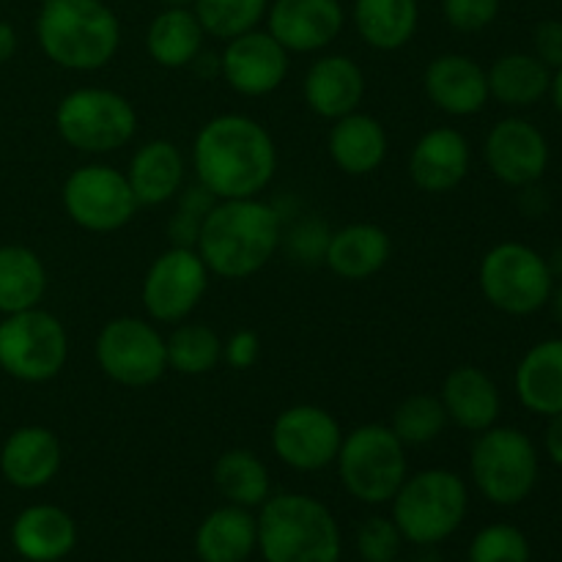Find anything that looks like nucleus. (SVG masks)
<instances>
[{"mask_svg":"<svg viewBox=\"0 0 562 562\" xmlns=\"http://www.w3.org/2000/svg\"><path fill=\"white\" fill-rule=\"evenodd\" d=\"M278 146L267 126L245 113H220L198 130L192 170L217 201L258 198L278 173Z\"/></svg>","mask_w":562,"mask_h":562,"instance_id":"nucleus-1","label":"nucleus"},{"mask_svg":"<svg viewBox=\"0 0 562 562\" xmlns=\"http://www.w3.org/2000/svg\"><path fill=\"white\" fill-rule=\"evenodd\" d=\"M283 247L280 209L258 198L217 201L198 234V256L214 278L247 280Z\"/></svg>","mask_w":562,"mask_h":562,"instance_id":"nucleus-2","label":"nucleus"},{"mask_svg":"<svg viewBox=\"0 0 562 562\" xmlns=\"http://www.w3.org/2000/svg\"><path fill=\"white\" fill-rule=\"evenodd\" d=\"M36 38L55 66L91 75L119 55L121 20L104 0H44Z\"/></svg>","mask_w":562,"mask_h":562,"instance_id":"nucleus-3","label":"nucleus"},{"mask_svg":"<svg viewBox=\"0 0 562 562\" xmlns=\"http://www.w3.org/2000/svg\"><path fill=\"white\" fill-rule=\"evenodd\" d=\"M256 519L263 562H340L344 538L322 499L300 492L272 494Z\"/></svg>","mask_w":562,"mask_h":562,"instance_id":"nucleus-4","label":"nucleus"},{"mask_svg":"<svg viewBox=\"0 0 562 562\" xmlns=\"http://www.w3.org/2000/svg\"><path fill=\"white\" fill-rule=\"evenodd\" d=\"M390 503H393L390 519L395 521L406 543L437 547L464 525L470 510V488L459 472L431 467L406 475Z\"/></svg>","mask_w":562,"mask_h":562,"instance_id":"nucleus-5","label":"nucleus"},{"mask_svg":"<svg viewBox=\"0 0 562 562\" xmlns=\"http://www.w3.org/2000/svg\"><path fill=\"white\" fill-rule=\"evenodd\" d=\"M335 467L346 494L366 505H387L409 475L406 445L387 423H362L344 434Z\"/></svg>","mask_w":562,"mask_h":562,"instance_id":"nucleus-6","label":"nucleus"},{"mask_svg":"<svg viewBox=\"0 0 562 562\" xmlns=\"http://www.w3.org/2000/svg\"><path fill=\"white\" fill-rule=\"evenodd\" d=\"M470 475L477 492L499 508L521 505L538 486L541 456L536 442L516 426H492L475 434Z\"/></svg>","mask_w":562,"mask_h":562,"instance_id":"nucleus-7","label":"nucleus"},{"mask_svg":"<svg viewBox=\"0 0 562 562\" xmlns=\"http://www.w3.org/2000/svg\"><path fill=\"white\" fill-rule=\"evenodd\" d=\"M60 140L80 154L104 157L130 146L137 135V110L113 88L82 86L66 93L55 108Z\"/></svg>","mask_w":562,"mask_h":562,"instance_id":"nucleus-8","label":"nucleus"},{"mask_svg":"<svg viewBox=\"0 0 562 562\" xmlns=\"http://www.w3.org/2000/svg\"><path fill=\"white\" fill-rule=\"evenodd\" d=\"M477 285L494 311L505 316H532L552 300L554 274L549 258L525 241H497L477 263Z\"/></svg>","mask_w":562,"mask_h":562,"instance_id":"nucleus-9","label":"nucleus"},{"mask_svg":"<svg viewBox=\"0 0 562 562\" xmlns=\"http://www.w3.org/2000/svg\"><path fill=\"white\" fill-rule=\"evenodd\" d=\"M69 360V333L42 307L0 318V368L25 384L53 382Z\"/></svg>","mask_w":562,"mask_h":562,"instance_id":"nucleus-10","label":"nucleus"},{"mask_svg":"<svg viewBox=\"0 0 562 562\" xmlns=\"http://www.w3.org/2000/svg\"><path fill=\"white\" fill-rule=\"evenodd\" d=\"M93 357L99 371L126 390H146L168 373L165 335L151 318H110L93 340Z\"/></svg>","mask_w":562,"mask_h":562,"instance_id":"nucleus-11","label":"nucleus"},{"mask_svg":"<svg viewBox=\"0 0 562 562\" xmlns=\"http://www.w3.org/2000/svg\"><path fill=\"white\" fill-rule=\"evenodd\" d=\"M60 203L71 223L88 234L121 231L140 209L124 170L104 162H88L71 170L60 190Z\"/></svg>","mask_w":562,"mask_h":562,"instance_id":"nucleus-12","label":"nucleus"},{"mask_svg":"<svg viewBox=\"0 0 562 562\" xmlns=\"http://www.w3.org/2000/svg\"><path fill=\"white\" fill-rule=\"evenodd\" d=\"M209 267L195 247H176L159 252L143 274L140 302L154 324H181L198 311L209 291Z\"/></svg>","mask_w":562,"mask_h":562,"instance_id":"nucleus-13","label":"nucleus"},{"mask_svg":"<svg viewBox=\"0 0 562 562\" xmlns=\"http://www.w3.org/2000/svg\"><path fill=\"white\" fill-rule=\"evenodd\" d=\"M344 428L318 404H294L280 412L269 431L272 453L294 472H322L335 467Z\"/></svg>","mask_w":562,"mask_h":562,"instance_id":"nucleus-14","label":"nucleus"},{"mask_svg":"<svg viewBox=\"0 0 562 562\" xmlns=\"http://www.w3.org/2000/svg\"><path fill=\"white\" fill-rule=\"evenodd\" d=\"M291 69V53L267 31L256 27L225 42L220 53V77L234 93L261 99L278 91Z\"/></svg>","mask_w":562,"mask_h":562,"instance_id":"nucleus-15","label":"nucleus"},{"mask_svg":"<svg viewBox=\"0 0 562 562\" xmlns=\"http://www.w3.org/2000/svg\"><path fill=\"white\" fill-rule=\"evenodd\" d=\"M483 159L497 181L514 190L538 184L549 168V140L521 115L499 119L483 140Z\"/></svg>","mask_w":562,"mask_h":562,"instance_id":"nucleus-16","label":"nucleus"},{"mask_svg":"<svg viewBox=\"0 0 562 562\" xmlns=\"http://www.w3.org/2000/svg\"><path fill=\"white\" fill-rule=\"evenodd\" d=\"M263 22L289 53L316 55L344 33L346 9L340 0H269Z\"/></svg>","mask_w":562,"mask_h":562,"instance_id":"nucleus-17","label":"nucleus"},{"mask_svg":"<svg viewBox=\"0 0 562 562\" xmlns=\"http://www.w3.org/2000/svg\"><path fill=\"white\" fill-rule=\"evenodd\" d=\"M423 93L445 115L470 119L488 104L486 69L472 55L442 53L423 71Z\"/></svg>","mask_w":562,"mask_h":562,"instance_id":"nucleus-18","label":"nucleus"},{"mask_svg":"<svg viewBox=\"0 0 562 562\" xmlns=\"http://www.w3.org/2000/svg\"><path fill=\"white\" fill-rule=\"evenodd\" d=\"M472 146L456 126L423 132L409 151L412 184L428 195H448L470 176Z\"/></svg>","mask_w":562,"mask_h":562,"instance_id":"nucleus-19","label":"nucleus"},{"mask_svg":"<svg viewBox=\"0 0 562 562\" xmlns=\"http://www.w3.org/2000/svg\"><path fill=\"white\" fill-rule=\"evenodd\" d=\"M366 91L368 82L362 66L340 53L318 55L302 77V99L307 110L324 121H338L360 110Z\"/></svg>","mask_w":562,"mask_h":562,"instance_id":"nucleus-20","label":"nucleus"},{"mask_svg":"<svg viewBox=\"0 0 562 562\" xmlns=\"http://www.w3.org/2000/svg\"><path fill=\"white\" fill-rule=\"evenodd\" d=\"M64 464V448L58 434L47 426H22L9 434L0 450V472L22 492L44 488L55 481Z\"/></svg>","mask_w":562,"mask_h":562,"instance_id":"nucleus-21","label":"nucleus"},{"mask_svg":"<svg viewBox=\"0 0 562 562\" xmlns=\"http://www.w3.org/2000/svg\"><path fill=\"white\" fill-rule=\"evenodd\" d=\"M439 401L445 406L448 423L461 431L481 434L497 426L503 412V395L497 382L477 366H459L445 376Z\"/></svg>","mask_w":562,"mask_h":562,"instance_id":"nucleus-22","label":"nucleus"},{"mask_svg":"<svg viewBox=\"0 0 562 562\" xmlns=\"http://www.w3.org/2000/svg\"><path fill=\"white\" fill-rule=\"evenodd\" d=\"M327 151L335 168L351 179L376 173L390 154V135L382 121L371 113L344 115L333 121L327 135Z\"/></svg>","mask_w":562,"mask_h":562,"instance_id":"nucleus-23","label":"nucleus"},{"mask_svg":"<svg viewBox=\"0 0 562 562\" xmlns=\"http://www.w3.org/2000/svg\"><path fill=\"white\" fill-rule=\"evenodd\" d=\"M393 256V239L376 223H349L329 231L324 263L329 272L349 283H362L382 272Z\"/></svg>","mask_w":562,"mask_h":562,"instance_id":"nucleus-24","label":"nucleus"},{"mask_svg":"<svg viewBox=\"0 0 562 562\" xmlns=\"http://www.w3.org/2000/svg\"><path fill=\"white\" fill-rule=\"evenodd\" d=\"M140 206H165L187 184V159L173 140H146L124 170Z\"/></svg>","mask_w":562,"mask_h":562,"instance_id":"nucleus-25","label":"nucleus"},{"mask_svg":"<svg viewBox=\"0 0 562 562\" xmlns=\"http://www.w3.org/2000/svg\"><path fill=\"white\" fill-rule=\"evenodd\" d=\"M11 543L27 562H60L77 547V525L58 505L38 503L16 516Z\"/></svg>","mask_w":562,"mask_h":562,"instance_id":"nucleus-26","label":"nucleus"},{"mask_svg":"<svg viewBox=\"0 0 562 562\" xmlns=\"http://www.w3.org/2000/svg\"><path fill=\"white\" fill-rule=\"evenodd\" d=\"M519 404L538 417L562 412V338H547L530 346L514 373Z\"/></svg>","mask_w":562,"mask_h":562,"instance_id":"nucleus-27","label":"nucleus"},{"mask_svg":"<svg viewBox=\"0 0 562 562\" xmlns=\"http://www.w3.org/2000/svg\"><path fill=\"white\" fill-rule=\"evenodd\" d=\"M258 549V519L250 508L220 505L203 516L195 530V554L201 562H247Z\"/></svg>","mask_w":562,"mask_h":562,"instance_id":"nucleus-28","label":"nucleus"},{"mask_svg":"<svg viewBox=\"0 0 562 562\" xmlns=\"http://www.w3.org/2000/svg\"><path fill=\"white\" fill-rule=\"evenodd\" d=\"M351 22L362 42L379 53L404 49L420 27L417 0H355Z\"/></svg>","mask_w":562,"mask_h":562,"instance_id":"nucleus-29","label":"nucleus"},{"mask_svg":"<svg viewBox=\"0 0 562 562\" xmlns=\"http://www.w3.org/2000/svg\"><path fill=\"white\" fill-rule=\"evenodd\" d=\"M552 75L554 71L532 53H505L486 69L488 97L510 110L536 108L549 97Z\"/></svg>","mask_w":562,"mask_h":562,"instance_id":"nucleus-30","label":"nucleus"},{"mask_svg":"<svg viewBox=\"0 0 562 562\" xmlns=\"http://www.w3.org/2000/svg\"><path fill=\"white\" fill-rule=\"evenodd\" d=\"M206 31L192 9H162L146 31V53L162 69H190L203 53Z\"/></svg>","mask_w":562,"mask_h":562,"instance_id":"nucleus-31","label":"nucleus"},{"mask_svg":"<svg viewBox=\"0 0 562 562\" xmlns=\"http://www.w3.org/2000/svg\"><path fill=\"white\" fill-rule=\"evenodd\" d=\"M214 488L220 497L239 508H261L272 497V477L267 464L247 448H231L217 456L212 467Z\"/></svg>","mask_w":562,"mask_h":562,"instance_id":"nucleus-32","label":"nucleus"},{"mask_svg":"<svg viewBox=\"0 0 562 562\" xmlns=\"http://www.w3.org/2000/svg\"><path fill=\"white\" fill-rule=\"evenodd\" d=\"M47 294V269L38 252L22 245L0 247V313H22L42 305Z\"/></svg>","mask_w":562,"mask_h":562,"instance_id":"nucleus-33","label":"nucleus"},{"mask_svg":"<svg viewBox=\"0 0 562 562\" xmlns=\"http://www.w3.org/2000/svg\"><path fill=\"white\" fill-rule=\"evenodd\" d=\"M168 371L179 376H206L223 362V338L209 324L181 322L165 335Z\"/></svg>","mask_w":562,"mask_h":562,"instance_id":"nucleus-34","label":"nucleus"},{"mask_svg":"<svg viewBox=\"0 0 562 562\" xmlns=\"http://www.w3.org/2000/svg\"><path fill=\"white\" fill-rule=\"evenodd\" d=\"M393 428L395 437L406 445V448H423L439 439L448 428V415L439 401V395L431 393H415L406 395L393 412V420L387 423Z\"/></svg>","mask_w":562,"mask_h":562,"instance_id":"nucleus-35","label":"nucleus"},{"mask_svg":"<svg viewBox=\"0 0 562 562\" xmlns=\"http://www.w3.org/2000/svg\"><path fill=\"white\" fill-rule=\"evenodd\" d=\"M206 36L231 42L267 20L269 0H195L192 5Z\"/></svg>","mask_w":562,"mask_h":562,"instance_id":"nucleus-36","label":"nucleus"},{"mask_svg":"<svg viewBox=\"0 0 562 562\" xmlns=\"http://www.w3.org/2000/svg\"><path fill=\"white\" fill-rule=\"evenodd\" d=\"M173 201H176V209L168 220L170 245L195 247L203 220H206V214L212 212L217 198H214L201 181H195V184L181 187V192L173 198Z\"/></svg>","mask_w":562,"mask_h":562,"instance_id":"nucleus-37","label":"nucleus"},{"mask_svg":"<svg viewBox=\"0 0 562 562\" xmlns=\"http://www.w3.org/2000/svg\"><path fill=\"white\" fill-rule=\"evenodd\" d=\"M467 562H530V541L516 525L494 521L472 538Z\"/></svg>","mask_w":562,"mask_h":562,"instance_id":"nucleus-38","label":"nucleus"},{"mask_svg":"<svg viewBox=\"0 0 562 562\" xmlns=\"http://www.w3.org/2000/svg\"><path fill=\"white\" fill-rule=\"evenodd\" d=\"M355 543L362 562H393L398 560L404 536L390 516H371L357 527Z\"/></svg>","mask_w":562,"mask_h":562,"instance_id":"nucleus-39","label":"nucleus"},{"mask_svg":"<svg viewBox=\"0 0 562 562\" xmlns=\"http://www.w3.org/2000/svg\"><path fill=\"white\" fill-rule=\"evenodd\" d=\"M503 0H442V16L456 33H481L494 25Z\"/></svg>","mask_w":562,"mask_h":562,"instance_id":"nucleus-40","label":"nucleus"},{"mask_svg":"<svg viewBox=\"0 0 562 562\" xmlns=\"http://www.w3.org/2000/svg\"><path fill=\"white\" fill-rule=\"evenodd\" d=\"M327 239H329V228L316 217L302 220V223H296L289 234L283 231L285 250H289V256L300 263L324 261Z\"/></svg>","mask_w":562,"mask_h":562,"instance_id":"nucleus-41","label":"nucleus"},{"mask_svg":"<svg viewBox=\"0 0 562 562\" xmlns=\"http://www.w3.org/2000/svg\"><path fill=\"white\" fill-rule=\"evenodd\" d=\"M261 357V338L256 329H236L223 340V362L234 371H250Z\"/></svg>","mask_w":562,"mask_h":562,"instance_id":"nucleus-42","label":"nucleus"},{"mask_svg":"<svg viewBox=\"0 0 562 562\" xmlns=\"http://www.w3.org/2000/svg\"><path fill=\"white\" fill-rule=\"evenodd\" d=\"M532 55L558 71L562 66V20H541L532 31Z\"/></svg>","mask_w":562,"mask_h":562,"instance_id":"nucleus-43","label":"nucleus"},{"mask_svg":"<svg viewBox=\"0 0 562 562\" xmlns=\"http://www.w3.org/2000/svg\"><path fill=\"white\" fill-rule=\"evenodd\" d=\"M549 426L547 434H543V450H547L549 461L562 470V412L554 417H547Z\"/></svg>","mask_w":562,"mask_h":562,"instance_id":"nucleus-44","label":"nucleus"},{"mask_svg":"<svg viewBox=\"0 0 562 562\" xmlns=\"http://www.w3.org/2000/svg\"><path fill=\"white\" fill-rule=\"evenodd\" d=\"M16 47H20V42H16L14 25H9L5 20H0V66L9 64V60L14 58Z\"/></svg>","mask_w":562,"mask_h":562,"instance_id":"nucleus-45","label":"nucleus"},{"mask_svg":"<svg viewBox=\"0 0 562 562\" xmlns=\"http://www.w3.org/2000/svg\"><path fill=\"white\" fill-rule=\"evenodd\" d=\"M549 97H552L554 110L562 115V66L552 75V88H549Z\"/></svg>","mask_w":562,"mask_h":562,"instance_id":"nucleus-46","label":"nucleus"},{"mask_svg":"<svg viewBox=\"0 0 562 562\" xmlns=\"http://www.w3.org/2000/svg\"><path fill=\"white\" fill-rule=\"evenodd\" d=\"M549 307H552L554 322H558V327L562 329V283H560V285H554L552 300H549Z\"/></svg>","mask_w":562,"mask_h":562,"instance_id":"nucleus-47","label":"nucleus"},{"mask_svg":"<svg viewBox=\"0 0 562 562\" xmlns=\"http://www.w3.org/2000/svg\"><path fill=\"white\" fill-rule=\"evenodd\" d=\"M159 3H162V9H192L195 0H159Z\"/></svg>","mask_w":562,"mask_h":562,"instance_id":"nucleus-48","label":"nucleus"},{"mask_svg":"<svg viewBox=\"0 0 562 562\" xmlns=\"http://www.w3.org/2000/svg\"><path fill=\"white\" fill-rule=\"evenodd\" d=\"M393 562H401V560H393Z\"/></svg>","mask_w":562,"mask_h":562,"instance_id":"nucleus-49","label":"nucleus"}]
</instances>
